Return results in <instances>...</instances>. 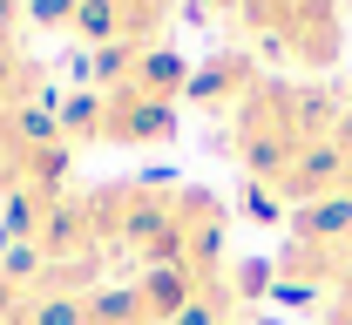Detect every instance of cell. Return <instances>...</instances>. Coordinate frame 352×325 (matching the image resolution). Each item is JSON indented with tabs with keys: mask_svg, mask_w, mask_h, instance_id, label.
I'll return each instance as SVG.
<instances>
[{
	"mask_svg": "<svg viewBox=\"0 0 352 325\" xmlns=\"http://www.w3.org/2000/svg\"><path fill=\"white\" fill-rule=\"evenodd\" d=\"M190 102V68L163 47H116L88 61V82L68 95L61 129L95 149H142L176 136V109Z\"/></svg>",
	"mask_w": 352,
	"mask_h": 325,
	"instance_id": "obj_1",
	"label": "cell"
},
{
	"mask_svg": "<svg viewBox=\"0 0 352 325\" xmlns=\"http://www.w3.org/2000/svg\"><path fill=\"white\" fill-rule=\"evenodd\" d=\"M339 109L346 102L332 89H318V82H271L264 75L258 89H251V102L230 115V156L244 163L251 183L278 190L318 142L332 136Z\"/></svg>",
	"mask_w": 352,
	"mask_h": 325,
	"instance_id": "obj_2",
	"label": "cell"
},
{
	"mask_svg": "<svg viewBox=\"0 0 352 325\" xmlns=\"http://www.w3.org/2000/svg\"><path fill=\"white\" fill-rule=\"evenodd\" d=\"M230 21L271 61L305 68V75L339 68L346 54V0H230Z\"/></svg>",
	"mask_w": 352,
	"mask_h": 325,
	"instance_id": "obj_3",
	"label": "cell"
},
{
	"mask_svg": "<svg viewBox=\"0 0 352 325\" xmlns=\"http://www.w3.org/2000/svg\"><path fill=\"white\" fill-rule=\"evenodd\" d=\"M68 163H75V142L61 129V115H47V109L0 115V197L7 203L61 197L68 190Z\"/></svg>",
	"mask_w": 352,
	"mask_h": 325,
	"instance_id": "obj_4",
	"label": "cell"
},
{
	"mask_svg": "<svg viewBox=\"0 0 352 325\" xmlns=\"http://www.w3.org/2000/svg\"><path fill=\"white\" fill-rule=\"evenodd\" d=\"M176 0H34V21L54 34H75L95 54H116V47H149L163 34Z\"/></svg>",
	"mask_w": 352,
	"mask_h": 325,
	"instance_id": "obj_5",
	"label": "cell"
},
{
	"mask_svg": "<svg viewBox=\"0 0 352 325\" xmlns=\"http://www.w3.org/2000/svg\"><path fill=\"white\" fill-rule=\"evenodd\" d=\"M264 82V68H258V54L251 47H217L210 61H197L190 68V102L204 109V115H237L244 102H251V89Z\"/></svg>",
	"mask_w": 352,
	"mask_h": 325,
	"instance_id": "obj_6",
	"label": "cell"
},
{
	"mask_svg": "<svg viewBox=\"0 0 352 325\" xmlns=\"http://www.w3.org/2000/svg\"><path fill=\"white\" fill-rule=\"evenodd\" d=\"M41 54L21 41V34H0V115H21V109H41Z\"/></svg>",
	"mask_w": 352,
	"mask_h": 325,
	"instance_id": "obj_7",
	"label": "cell"
},
{
	"mask_svg": "<svg viewBox=\"0 0 352 325\" xmlns=\"http://www.w3.org/2000/svg\"><path fill=\"white\" fill-rule=\"evenodd\" d=\"M21 14H34V0H0V34H21Z\"/></svg>",
	"mask_w": 352,
	"mask_h": 325,
	"instance_id": "obj_8",
	"label": "cell"
},
{
	"mask_svg": "<svg viewBox=\"0 0 352 325\" xmlns=\"http://www.w3.org/2000/svg\"><path fill=\"white\" fill-rule=\"evenodd\" d=\"M325 325H352V305H339V298H332V305H325Z\"/></svg>",
	"mask_w": 352,
	"mask_h": 325,
	"instance_id": "obj_9",
	"label": "cell"
}]
</instances>
